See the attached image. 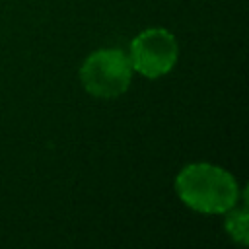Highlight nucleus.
<instances>
[{"mask_svg":"<svg viewBox=\"0 0 249 249\" xmlns=\"http://www.w3.org/2000/svg\"><path fill=\"white\" fill-rule=\"evenodd\" d=\"M175 193L189 208L202 214H224L239 202L235 177L212 163H191L175 177Z\"/></svg>","mask_w":249,"mask_h":249,"instance_id":"nucleus-1","label":"nucleus"},{"mask_svg":"<svg viewBox=\"0 0 249 249\" xmlns=\"http://www.w3.org/2000/svg\"><path fill=\"white\" fill-rule=\"evenodd\" d=\"M132 64L128 53L121 49L93 51L80 68V82L84 89L101 99L123 95L132 82Z\"/></svg>","mask_w":249,"mask_h":249,"instance_id":"nucleus-2","label":"nucleus"},{"mask_svg":"<svg viewBox=\"0 0 249 249\" xmlns=\"http://www.w3.org/2000/svg\"><path fill=\"white\" fill-rule=\"evenodd\" d=\"M179 45L171 31L165 27H148L140 31L128 49L132 70L148 80L165 76L177 62Z\"/></svg>","mask_w":249,"mask_h":249,"instance_id":"nucleus-3","label":"nucleus"},{"mask_svg":"<svg viewBox=\"0 0 249 249\" xmlns=\"http://www.w3.org/2000/svg\"><path fill=\"white\" fill-rule=\"evenodd\" d=\"M224 220V228L228 231V235L237 241L239 245H247L249 243V214H247V206H233L230 208Z\"/></svg>","mask_w":249,"mask_h":249,"instance_id":"nucleus-4","label":"nucleus"}]
</instances>
